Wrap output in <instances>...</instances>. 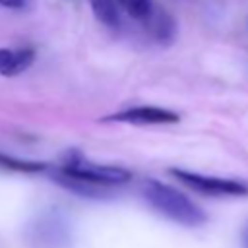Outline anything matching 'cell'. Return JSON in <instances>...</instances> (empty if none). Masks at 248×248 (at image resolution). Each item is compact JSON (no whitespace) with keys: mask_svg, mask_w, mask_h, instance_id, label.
Listing matches in <instances>:
<instances>
[{"mask_svg":"<svg viewBox=\"0 0 248 248\" xmlns=\"http://www.w3.org/2000/svg\"><path fill=\"white\" fill-rule=\"evenodd\" d=\"M35 54L37 52L33 46H17V48L2 46L0 48V76L12 78V76L25 72L35 62Z\"/></svg>","mask_w":248,"mask_h":248,"instance_id":"cell-7","label":"cell"},{"mask_svg":"<svg viewBox=\"0 0 248 248\" xmlns=\"http://www.w3.org/2000/svg\"><path fill=\"white\" fill-rule=\"evenodd\" d=\"M169 172L174 178H178L182 184H186L188 188L200 194H207V196H246L248 194V186L232 178L207 176V174L184 170V169H170Z\"/></svg>","mask_w":248,"mask_h":248,"instance_id":"cell-3","label":"cell"},{"mask_svg":"<svg viewBox=\"0 0 248 248\" xmlns=\"http://www.w3.org/2000/svg\"><path fill=\"white\" fill-rule=\"evenodd\" d=\"M0 169L2 170H10V172H25V174H35V172H43L48 169L46 163L43 161H29V159H19L14 155H6L0 151Z\"/></svg>","mask_w":248,"mask_h":248,"instance_id":"cell-8","label":"cell"},{"mask_svg":"<svg viewBox=\"0 0 248 248\" xmlns=\"http://www.w3.org/2000/svg\"><path fill=\"white\" fill-rule=\"evenodd\" d=\"M27 4V0H0V6L10 8V10H21Z\"/></svg>","mask_w":248,"mask_h":248,"instance_id":"cell-11","label":"cell"},{"mask_svg":"<svg viewBox=\"0 0 248 248\" xmlns=\"http://www.w3.org/2000/svg\"><path fill=\"white\" fill-rule=\"evenodd\" d=\"M27 238L35 248H64L70 242V229L60 215L45 213L29 227Z\"/></svg>","mask_w":248,"mask_h":248,"instance_id":"cell-4","label":"cell"},{"mask_svg":"<svg viewBox=\"0 0 248 248\" xmlns=\"http://www.w3.org/2000/svg\"><path fill=\"white\" fill-rule=\"evenodd\" d=\"M54 178L68 190H74L81 196H103L105 188L122 186L130 182L132 172L116 165H99L83 159L79 153L70 151L62 165L56 169Z\"/></svg>","mask_w":248,"mask_h":248,"instance_id":"cell-1","label":"cell"},{"mask_svg":"<svg viewBox=\"0 0 248 248\" xmlns=\"http://www.w3.org/2000/svg\"><path fill=\"white\" fill-rule=\"evenodd\" d=\"M242 242H244V248H248V227H246L244 232H242Z\"/></svg>","mask_w":248,"mask_h":248,"instance_id":"cell-12","label":"cell"},{"mask_svg":"<svg viewBox=\"0 0 248 248\" xmlns=\"http://www.w3.org/2000/svg\"><path fill=\"white\" fill-rule=\"evenodd\" d=\"M101 120L134 124V126H153V124H176L180 120V114L170 108H163L155 105H138V107H128L118 112L107 114Z\"/></svg>","mask_w":248,"mask_h":248,"instance_id":"cell-5","label":"cell"},{"mask_svg":"<svg viewBox=\"0 0 248 248\" xmlns=\"http://www.w3.org/2000/svg\"><path fill=\"white\" fill-rule=\"evenodd\" d=\"M141 196L157 213L165 215L167 219L178 225L200 227L207 221L205 211L198 203H194L186 194H182L170 184L149 178L141 184Z\"/></svg>","mask_w":248,"mask_h":248,"instance_id":"cell-2","label":"cell"},{"mask_svg":"<svg viewBox=\"0 0 248 248\" xmlns=\"http://www.w3.org/2000/svg\"><path fill=\"white\" fill-rule=\"evenodd\" d=\"M91 12L107 27H118L120 16H118V4L116 0H89Z\"/></svg>","mask_w":248,"mask_h":248,"instance_id":"cell-9","label":"cell"},{"mask_svg":"<svg viewBox=\"0 0 248 248\" xmlns=\"http://www.w3.org/2000/svg\"><path fill=\"white\" fill-rule=\"evenodd\" d=\"M116 4H118L132 19L143 23V21L151 16V12H153V8H155L157 2H155V0H116Z\"/></svg>","mask_w":248,"mask_h":248,"instance_id":"cell-10","label":"cell"},{"mask_svg":"<svg viewBox=\"0 0 248 248\" xmlns=\"http://www.w3.org/2000/svg\"><path fill=\"white\" fill-rule=\"evenodd\" d=\"M141 25H143L145 33L153 41H157L161 45H170L174 41V37H176V21H174V17L159 4H155L151 16Z\"/></svg>","mask_w":248,"mask_h":248,"instance_id":"cell-6","label":"cell"}]
</instances>
